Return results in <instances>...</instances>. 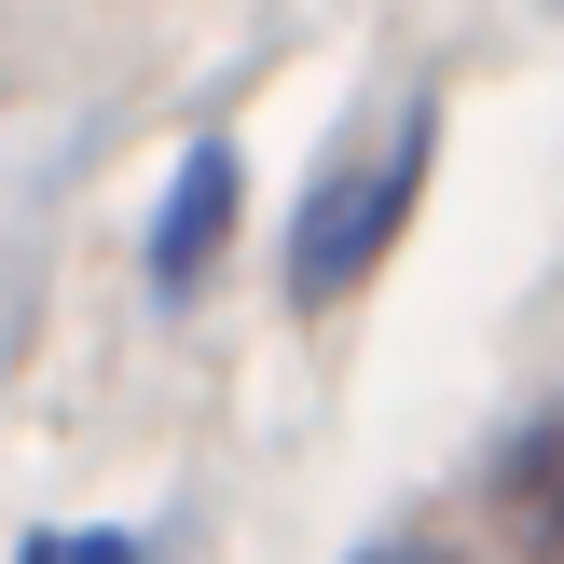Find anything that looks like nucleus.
I'll return each mask as SVG.
<instances>
[{
    "mask_svg": "<svg viewBox=\"0 0 564 564\" xmlns=\"http://www.w3.org/2000/svg\"><path fill=\"white\" fill-rule=\"evenodd\" d=\"M510 523H523V551L564 564V427H538V441L510 455Z\"/></svg>",
    "mask_w": 564,
    "mask_h": 564,
    "instance_id": "obj_3",
    "label": "nucleus"
},
{
    "mask_svg": "<svg viewBox=\"0 0 564 564\" xmlns=\"http://www.w3.org/2000/svg\"><path fill=\"white\" fill-rule=\"evenodd\" d=\"M235 193H248V165H235V138H193L180 165H165V207H152V303H193L220 275V248H235Z\"/></svg>",
    "mask_w": 564,
    "mask_h": 564,
    "instance_id": "obj_2",
    "label": "nucleus"
},
{
    "mask_svg": "<svg viewBox=\"0 0 564 564\" xmlns=\"http://www.w3.org/2000/svg\"><path fill=\"white\" fill-rule=\"evenodd\" d=\"M427 180H441V97H400L386 138H345V152L317 165V193H303V220H290V303L303 317H330V303H358L386 275V248L413 235Z\"/></svg>",
    "mask_w": 564,
    "mask_h": 564,
    "instance_id": "obj_1",
    "label": "nucleus"
},
{
    "mask_svg": "<svg viewBox=\"0 0 564 564\" xmlns=\"http://www.w3.org/2000/svg\"><path fill=\"white\" fill-rule=\"evenodd\" d=\"M14 564H138V538H124V523H97V538H28Z\"/></svg>",
    "mask_w": 564,
    "mask_h": 564,
    "instance_id": "obj_4",
    "label": "nucleus"
},
{
    "mask_svg": "<svg viewBox=\"0 0 564 564\" xmlns=\"http://www.w3.org/2000/svg\"><path fill=\"white\" fill-rule=\"evenodd\" d=\"M345 564H455L441 538H372V551H345Z\"/></svg>",
    "mask_w": 564,
    "mask_h": 564,
    "instance_id": "obj_5",
    "label": "nucleus"
}]
</instances>
